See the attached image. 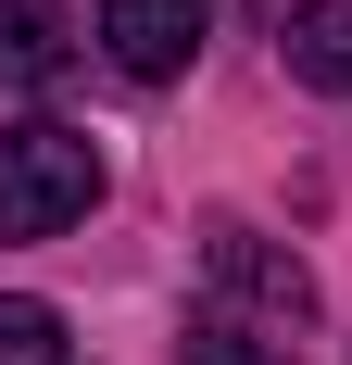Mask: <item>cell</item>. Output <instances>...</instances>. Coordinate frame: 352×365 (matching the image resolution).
<instances>
[{"label":"cell","mask_w":352,"mask_h":365,"mask_svg":"<svg viewBox=\"0 0 352 365\" xmlns=\"http://www.w3.org/2000/svg\"><path fill=\"white\" fill-rule=\"evenodd\" d=\"M101 202V151L76 126H13L0 139V240H63Z\"/></svg>","instance_id":"cell-1"},{"label":"cell","mask_w":352,"mask_h":365,"mask_svg":"<svg viewBox=\"0 0 352 365\" xmlns=\"http://www.w3.org/2000/svg\"><path fill=\"white\" fill-rule=\"evenodd\" d=\"M202 26H214V0H101V51H113V76H139V88L189 76Z\"/></svg>","instance_id":"cell-2"},{"label":"cell","mask_w":352,"mask_h":365,"mask_svg":"<svg viewBox=\"0 0 352 365\" xmlns=\"http://www.w3.org/2000/svg\"><path fill=\"white\" fill-rule=\"evenodd\" d=\"M277 51L302 88H340L352 101V0H277Z\"/></svg>","instance_id":"cell-3"},{"label":"cell","mask_w":352,"mask_h":365,"mask_svg":"<svg viewBox=\"0 0 352 365\" xmlns=\"http://www.w3.org/2000/svg\"><path fill=\"white\" fill-rule=\"evenodd\" d=\"M76 63V13L63 0H0V88H51Z\"/></svg>","instance_id":"cell-4"},{"label":"cell","mask_w":352,"mask_h":365,"mask_svg":"<svg viewBox=\"0 0 352 365\" xmlns=\"http://www.w3.org/2000/svg\"><path fill=\"white\" fill-rule=\"evenodd\" d=\"M214 277H227V290H252V302H277V315H302V264H277L264 252V240H239V227H227V240H214Z\"/></svg>","instance_id":"cell-5"},{"label":"cell","mask_w":352,"mask_h":365,"mask_svg":"<svg viewBox=\"0 0 352 365\" xmlns=\"http://www.w3.org/2000/svg\"><path fill=\"white\" fill-rule=\"evenodd\" d=\"M176 365H289V340L239 328V315H189V340H176Z\"/></svg>","instance_id":"cell-6"},{"label":"cell","mask_w":352,"mask_h":365,"mask_svg":"<svg viewBox=\"0 0 352 365\" xmlns=\"http://www.w3.org/2000/svg\"><path fill=\"white\" fill-rule=\"evenodd\" d=\"M0 365H63V315H51V302H0Z\"/></svg>","instance_id":"cell-7"}]
</instances>
